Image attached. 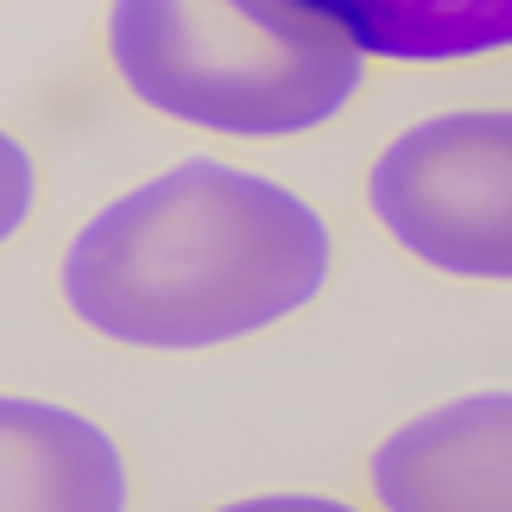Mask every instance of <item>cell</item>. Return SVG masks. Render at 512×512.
<instances>
[{
  "mask_svg": "<svg viewBox=\"0 0 512 512\" xmlns=\"http://www.w3.org/2000/svg\"><path fill=\"white\" fill-rule=\"evenodd\" d=\"M342 241L317 196L234 159H177L114 190L57 253V304L127 354H215L272 336L336 285Z\"/></svg>",
  "mask_w": 512,
  "mask_h": 512,
  "instance_id": "6da1fadb",
  "label": "cell"
},
{
  "mask_svg": "<svg viewBox=\"0 0 512 512\" xmlns=\"http://www.w3.org/2000/svg\"><path fill=\"white\" fill-rule=\"evenodd\" d=\"M209 512H373L367 500H342V494H317V487H279V494H241L222 500Z\"/></svg>",
  "mask_w": 512,
  "mask_h": 512,
  "instance_id": "ba28073f",
  "label": "cell"
},
{
  "mask_svg": "<svg viewBox=\"0 0 512 512\" xmlns=\"http://www.w3.org/2000/svg\"><path fill=\"white\" fill-rule=\"evenodd\" d=\"M373 512H512V386L462 392L386 430L367 456Z\"/></svg>",
  "mask_w": 512,
  "mask_h": 512,
  "instance_id": "277c9868",
  "label": "cell"
},
{
  "mask_svg": "<svg viewBox=\"0 0 512 512\" xmlns=\"http://www.w3.org/2000/svg\"><path fill=\"white\" fill-rule=\"evenodd\" d=\"M367 64L462 70L512 57V0H298Z\"/></svg>",
  "mask_w": 512,
  "mask_h": 512,
  "instance_id": "8992f818",
  "label": "cell"
},
{
  "mask_svg": "<svg viewBox=\"0 0 512 512\" xmlns=\"http://www.w3.org/2000/svg\"><path fill=\"white\" fill-rule=\"evenodd\" d=\"M121 430L45 392H0V512H133Z\"/></svg>",
  "mask_w": 512,
  "mask_h": 512,
  "instance_id": "5b68a950",
  "label": "cell"
},
{
  "mask_svg": "<svg viewBox=\"0 0 512 512\" xmlns=\"http://www.w3.org/2000/svg\"><path fill=\"white\" fill-rule=\"evenodd\" d=\"M102 64L152 121L234 146L336 127L373 70L298 0H108Z\"/></svg>",
  "mask_w": 512,
  "mask_h": 512,
  "instance_id": "7a4b0ae2",
  "label": "cell"
},
{
  "mask_svg": "<svg viewBox=\"0 0 512 512\" xmlns=\"http://www.w3.org/2000/svg\"><path fill=\"white\" fill-rule=\"evenodd\" d=\"M38 203H45V171H38V152L26 133H13L0 121V253H7L19 234L38 222Z\"/></svg>",
  "mask_w": 512,
  "mask_h": 512,
  "instance_id": "52a82bcc",
  "label": "cell"
},
{
  "mask_svg": "<svg viewBox=\"0 0 512 512\" xmlns=\"http://www.w3.org/2000/svg\"><path fill=\"white\" fill-rule=\"evenodd\" d=\"M361 209L399 260L456 285H512V102H449L386 133Z\"/></svg>",
  "mask_w": 512,
  "mask_h": 512,
  "instance_id": "3957f363",
  "label": "cell"
}]
</instances>
